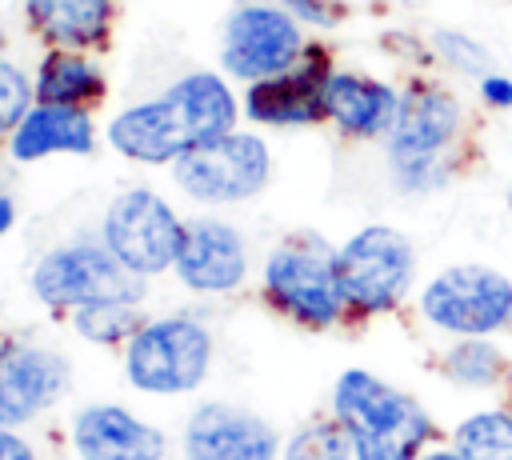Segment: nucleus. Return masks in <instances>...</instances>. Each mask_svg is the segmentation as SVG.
I'll return each mask as SVG.
<instances>
[{"label":"nucleus","mask_w":512,"mask_h":460,"mask_svg":"<svg viewBox=\"0 0 512 460\" xmlns=\"http://www.w3.org/2000/svg\"><path fill=\"white\" fill-rule=\"evenodd\" d=\"M236 124V100L212 72H192L176 80L164 96L124 108L108 124V140L128 160L164 164L180 160L200 144L228 136Z\"/></svg>","instance_id":"1"},{"label":"nucleus","mask_w":512,"mask_h":460,"mask_svg":"<svg viewBox=\"0 0 512 460\" xmlns=\"http://www.w3.org/2000/svg\"><path fill=\"white\" fill-rule=\"evenodd\" d=\"M336 420L352 436L356 460H416L436 436L432 416L400 388L364 368H348L332 392Z\"/></svg>","instance_id":"2"},{"label":"nucleus","mask_w":512,"mask_h":460,"mask_svg":"<svg viewBox=\"0 0 512 460\" xmlns=\"http://www.w3.org/2000/svg\"><path fill=\"white\" fill-rule=\"evenodd\" d=\"M412 272H416L412 240L384 224L360 228L336 252V280L344 292V308L360 316L396 308L412 284Z\"/></svg>","instance_id":"3"},{"label":"nucleus","mask_w":512,"mask_h":460,"mask_svg":"<svg viewBox=\"0 0 512 460\" xmlns=\"http://www.w3.org/2000/svg\"><path fill=\"white\" fill-rule=\"evenodd\" d=\"M128 264H120L108 248L72 244L48 252L32 272V292L48 308H96V304H136L144 284Z\"/></svg>","instance_id":"4"},{"label":"nucleus","mask_w":512,"mask_h":460,"mask_svg":"<svg viewBox=\"0 0 512 460\" xmlns=\"http://www.w3.org/2000/svg\"><path fill=\"white\" fill-rule=\"evenodd\" d=\"M428 324L452 336H492L512 328V280L484 264H456L428 280L420 296Z\"/></svg>","instance_id":"5"},{"label":"nucleus","mask_w":512,"mask_h":460,"mask_svg":"<svg viewBox=\"0 0 512 460\" xmlns=\"http://www.w3.org/2000/svg\"><path fill=\"white\" fill-rule=\"evenodd\" d=\"M212 340L196 320L168 316L144 324L128 340V380L140 392H188L204 380Z\"/></svg>","instance_id":"6"},{"label":"nucleus","mask_w":512,"mask_h":460,"mask_svg":"<svg viewBox=\"0 0 512 460\" xmlns=\"http://www.w3.org/2000/svg\"><path fill=\"white\" fill-rule=\"evenodd\" d=\"M264 284L276 308L288 316L328 328L344 312V292L336 280V252H328L320 240H292L280 244L264 264Z\"/></svg>","instance_id":"7"},{"label":"nucleus","mask_w":512,"mask_h":460,"mask_svg":"<svg viewBox=\"0 0 512 460\" xmlns=\"http://www.w3.org/2000/svg\"><path fill=\"white\" fill-rule=\"evenodd\" d=\"M304 56L300 20L276 4H240L224 24L220 64L236 80H268Z\"/></svg>","instance_id":"8"},{"label":"nucleus","mask_w":512,"mask_h":460,"mask_svg":"<svg viewBox=\"0 0 512 460\" xmlns=\"http://www.w3.org/2000/svg\"><path fill=\"white\" fill-rule=\"evenodd\" d=\"M268 172H272L268 148L260 136L248 132H228L176 160L180 188L208 204H232L256 196L268 184Z\"/></svg>","instance_id":"9"},{"label":"nucleus","mask_w":512,"mask_h":460,"mask_svg":"<svg viewBox=\"0 0 512 460\" xmlns=\"http://www.w3.org/2000/svg\"><path fill=\"white\" fill-rule=\"evenodd\" d=\"M104 244L120 264L144 276V272H160L176 264L180 244H184V224L156 192L132 188L112 200L104 216Z\"/></svg>","instance_id":"10"},{"label":"nucleus","mask_w":512,"mask_h":460,"mask_svg":"<svg viewBox=\"0 0 512 460\" xmlns=\"http://www.w3.org/2000/svg\"><path fill=\"white\" fill-rule=\"evenodd\" d=\"M460 124H464V108L448 88L432 80H412L400 92V112L388 132V160L412 164V160L444 156V148L460 136Z\"/></svg>","instance_id":"11"},{"label":"nucleus","mask_w":512,"mask_h":460,"mask_svg":"<svg viewBox=\"0 0 512 460\" xmlns=\"http://www.w3.org/2000/svg\"><path fill=\"white\" fill-rule=\"evenodd\" d=\"M332 80V60L324 48H304V56L268 80H256L244 92V112L260 124H316L328 116L324 108V92Z\"/></svg>","instance_id":"12"},{"label":"nucleus","mask_w":512,"mask_h":460,"mask_svg":"<svg viewBox=\"0 0 512 460\" xmlns=\"http://www.w3.org/2000/svg\"><path fill=\"white\" fill-rule=\"evenodd\" d=\"M68 384V364L40 344H0V428L44 412Z\"/></svg>","instance_id":"13"},{"label":"nucleus","mask_w":512,"mask_h":460,"mask_svg":"<svg viewBox=\"0 0 512 460\" xmlns=\"http://www.w3.org/2000/svg\"><path fill=\"white\" fill-rule=\"evenodd\" d=\"M188 460H276V432L244 408L204 404L184 432Z\"/></svg>","instance_id":"14"},{"label":"nucleus","mask_w":512,"mask_h":460,"mask_svg":"<svg viewBox=\"0 0 512 460\" xmlns=\"http://www.w3.org/2000/svg\"><path fill=\"white\" fill-rule=\"evenodd\" d=\"M176 272L196 292H228L244 280L248 256L244 240L232 224L220 220H196L184 228V244L176 256Z\"/></svg>","instance_id":"15"},{"label":"nucleus","mask_w":512,"mask_h":460,"mask_svg":"<svg viewBox=\"0 0 512 460\" xmlns=\"http://www.w3.org/2000/svg\"><path fill=\"white\" fill-rule=\"evenodd\" d=\"M72 440L84 460H160L164 456V436L116 404L84 408L76 416Z\"/></svg>","instance_id":"16"},{"label":"nucleus","mask_w":512,"mask_h":460,"mask_svg":"<svg viewBox=\"0 0 512 460\" xmlns=\"http://www.w3.org/2000/svg\"><path fill=\"white\" fill-rule=\"evenodd\" d=\"M324 108H328V120L340 124V132L372 140V136L392 132L396 112H400V92L392 84L360 76V72H332Z\"/></svg>","instance_id":"17"},{"label":"nucleus","mask_w":512,"mask_h":460,"mask_svg":"<svg viewBox=\"0 0 512 460\" xmlns=\"http://www.w3.org/2000/svg\"><path fill=\"white\" fill-rule=\"evenodd\" d=\"M96 132L84 108L68 104H36L16 128H12V156L16 160H40L52 152H92Z\"/></svg>","instance_id":"18"},{"label":"nucleus","mask_w":512,"mask_h":460,"mask_svg":"<svg viewBox=\"0 0 512 460\" xmlns=\"http://www.w3.org/2000/svg\"><path fill=\"white\" fill-rule=\"evenodd\" d=\"M28 24L56 48H92L108 36L112 0H24Z\"/></svg>","instance_id":"19"},{"label":"nucleus","mask_w":512,"mask_h":460,"mask_svg":"<svg viewBox=\"0 0 512 460\" xmlns=\"http://www.w3.org/2000/svg\"><path fill=\"white\" fill-rule=\"evenodd\" d=\"M104 92V80L96 72L92 60H84L72 48H56L44 56L40 72H36V100L40 104H68L80 108L88 100H96Z\"/></svg>","instance_id":"20"},{"label":"nucleus","mask_w":512,"mask_h":460,"mask_svg":"<svg viewBox=\"0 0 512 460\" xmlns=\"http://www.w3.org/2000/svg\"><path fill=\"white\" fill-rule=\"evenodd\" d=\"M440 368H444V376H448L452 384H460V388H496V384H504V376H508L504 352H500L492 340H484V336H460V340L444 352Z\"/></svg>","instance_id":"21"},{"label":"nucleus","mask_w":512,"mask_h":460,"mask_svg":"<svg viewBox=\"0 0 512 460\" xmlns=\"http://www.w3.org/2000/svg\"><path fill=\"white\" fill-rule=\"evenodd\" d=\"M452 440L464 460H512V416L508 408L472 412L456 424Z\"/></svg>","instance_id":"22"},{"label":"nucleus","mask_w":512,"mask_h":460,"mask_svg":"<svg viewBox=\"0 0 512 460\" xmlns=\"http://www.w3.org/2000/svg\"><path fill=\"white\" fill-rule=\"evenodd\" d=\"M284 460H356V452L340 420H312L288 440Z\"/></svg>","instance_id":"23"},{"label":"nucleus","mask_w":512,"mask_h":460,"mask_svg":"<svg viewBox=\"0 0 512 460\" xmlns=\"http://www.w3.org/2000/svg\"><path fill=\"white\" fill-rule=\"evenodd\" d=\"M76 328L96 344H120V340H132L144 328V320L132 304H96L76 312Z\"/></svg>","instance_id":"24"},{"label":"nucleus","mask_w":512,"mask_h":460,"mask_svg":"<svg viewBox=\"0 0 512 460\" xmlns=\"http://www.w3.org/2000/svg\"><path fill=\"white\" fill-rule=\"evenodd\" d=\"M432 52H436L448 68H456V72H464V76H488V72H492V52H488L480 40H472L468 32L436 28V32H432Z\"/></svg>","instance_id":"25"},{"label":"nucleus","mask_w":512,"mask_h":460,"mask_svg":"<svg viewBox=\"0 0 512 460\" xmlns=\"http://www.w3.org/2000/svg\"><path fill=\"white\" fill-rule=\"evenodd\" d=\"M32 92L36 88L28 84V76L0 56V132L16 128L32 112Z\"/></svg>","instance_id":"26"},{"label":"nucleus","mask_w":512,"mask_h":460,"mask_svg":"<svg viewBox=\"0 0 512 460\" xmlns=\"http://www.w3.org/2000/svg\"><path fill=\"white\" fill-rule=\"evenodd\" d=\"M392 180L400 192H436L452 180V160L432 156V160H412V164H392Z\"/></svg>","instance_id":"27"},{"label":"nucleus","mask_w":512,"mask_h":460,"mask_svg":"<svg viewBox=\"0 0 512 460\" xmlns=\"http://www.w3.org/2000/svg\"><path fill=\"white\" fill-rule=\"evenodd\" d=\"M280 8L304 24H316V28H332L340 20V8L332 0H280Z\"/></svg>","instance_id":"28"},{"label":"nucleus","mask_w":512,"mask_h":460,"mask_svg":"<svg viewBox=\"0 0 512 460\" xmlns=\"http://www.w3.org/2000/svg\"><path fill=\"white\" fill-rule=\"evenodd\" d=\"M480 100H484L488 108H512V80L500 76V72L480 76Z\"/></svg>","instance_id":"29"},{"label":"nucleus","mask_w":512,"mask_h":460,"mask_svg":"<svg viewBox=\"0 0 512 460\" xmlns=\"http://www.w3.org/2000/svg\"><path fill=\"white\" fill-rule=\"evenodd\" d=\"M0 460H36V456H32V448L16 432L0 428Z\"/></svg>","instance_id":"30"},{"label":"nucleus","mask_w":512,"mask_h":460,"mask_svg":"<svg viewBox=\"0 0 512 460\" xmlns=\"http://www.w3.org/2000/svg\"><path fill=\"white\" fill-rule=\"evenodd\" d=\"M12 216H16V208H12V200L8 196H0V236L12 228Z\"/></svg>","instance_id":"31"},{"label":"nucleus","mask_w":512,"mask_h":460,"mask_svg":"<svg viewBox=\"0 0 512 460\" xmlns=\"http://www.w3.org/2000/svg\"><path fill=\"white\" fill-rule=\"evenodd\" d=\"M416 460H464L456 448H436V452H420Z\"/></svg>","instance_id":"32"},{"label":"nucleus","mask_w":512,"mask_h":460,"mask_svg":"<svg viewBox=\"0 0 512 460\" xmlns=\"http://www.w3.org/2000/svg\"><path fill=\"white\" fill-rule=\"evenodd\" d=\"M0 52H4V28H0Z\"/></svg>","instance_id":"33"},{"label":"nucleus","mask_w":512,"mask_h":460,"mask_svg":"<svg viewBox=\"0 0 512 460\" xmlns=\"http://www.w3.org/2000/svg\"><path fill=\"white\" fill-rule=\"evenodd\" d=\"M508 416H512V400H508Z\"/></svg>","instance_id":"34"},{"label":"nucleus","mask_w":512,"mask_h":460,"mask_svg":"<svg viewBox=\"0 0 512 460\" xmlns=\"http://www.w3.org/2000/svg\"><path fill=\"white\" fill-rule=\"evenodd\" d=\"M508 204H512V192H508Z\"/></svg>","instance_id":"35"}]
</instances>
